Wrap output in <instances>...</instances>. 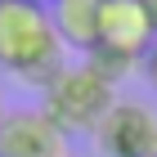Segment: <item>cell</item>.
Returning a JSON list of instances; mask_svg holds the SVG:
<instances>
[{"mask_svg": "<svg viewBox=\"0 0 157 157\" xmlns=\"http://www.w3.org/2000/svg\"><path fill=\"white\" fill-rule=\"evenodd\" d=\"M0 67L45 90L63 72V45L49 9L36 0H0Z\"/></svg>", "mask_w": 157, "mask_h": 157, "instance_id": "cell-1", "label": "cell"}, {"mask_svg": "<svg viewBox=\"0 0 157 157\" xmlns=\"http://www.w3.org/2000/svg\"><path fill=\"white\" fill-rule=\"evenodd\" d=\"M117 103L112 85H103L99 76H90L85 67H63L54 81L45 85V112L63 135H94V126L103 121V112Z\"/></svg>", "mask_w": 157, "mask_h": 157, "instance_id": "cell-2", "label": "cell"}, {"mask_svg": "<svg viewBox=\"0 0 157 157\" xmlns=\"http://www.w3.org/2000/svg\"><path fill=\"white\" fill-rule=\"evenodd\" d=\"M94 144L103 157H157V112L148 103L117 99L94 126Z\"/></svg>", "mask_w": 157, "mask_h": 157, "instance_id": "cell-3", "label": "cell"}, {"mask_svg": "<svg viewBox=\"0 0 157 157\" xmlns=\"http://www.w3.org/2000/svg\"><path fill=\"white\" fill-rule=\"evenodd\" d=\"M153 40H157V32H153L144 0H99V49H112V54L144 63Z\"/></svg>", "mask_w": 157, "mask_h": 157, "instance_id": "cell-4", "label": "cell"}, {"mask_svg": "<svg viewBox=\"0 0 157 157\" xmlns=\"http://www.w3.org/2000/svg\"><path fill=\"white\" fill-rule=\"evenodd\" d=\"M63 153H67V135H63L40 108L5 112L0 157H63Z\"/></svg>", "mask_w": 157, "mask_h": 157, "instance_id": "cell-5", "label": "cell"}, {"mask_svg": "<svg viewBox=\"0 0 157 157\" xmlns=\"http://www.w3.org/2000/svg\"><path fill=\"white\" fill-rule=\"evenodd\" d=\"M45 9H49V23H54V36L63 49L90 54L99 45V0H54Z\"/></svg>", "mask_w": 157, "mask_h": 157, "instance_id": "cell-6", "label": "cell"}, {"mask_svg": "<svg viewBox=\"0 0 157 157\" xmlns=\"http://www.w3.org/2000/svg\"><path fill=\"white\" fill-rule=\"evenodd\" d=\"M85 72L90 76H99V81L103 85H112V90H117V81H126V76L135 72V59H126V54H112V49H90V54H85V63H81Z\"/></svg>", "mask_w": 157, "mask_h": 157, "instance_id": "cell-7", "label": "cell"}, {"mask_svg": "<svg viewBox=\"0 0 157 157\" xmlns=\"http://www.w3.org/2000/svg\"><path fill=\"white\" fill-rule=\"evenodd\" d=\"M144 76H148V85L157 90V40H153V49L144 54Z\"/></svg>", "mask_w": 157, "mask_h": 157, "instance_id": "cell-8", "label": "cell"}, {"mask_svg": "<svg viewBox=\"0 0 157 157\" xmlns=\"http://www.w3.org/2000/svg\"><path fill=\"white\" fill-rule=\"evenodd\" d=\"M144 9H148V18H153V32H157V0H144Z\"/></svg>", "mask_w": 157, "mask_h": 157, "instance_id": "cell-9", "label": "cell"}, {"mask_svg": "<svg viewBox=\"0 0 157 157\" xmlns=\"http://www.w3.org/2000/svg\"><path fill=\"white\" fill-rule=\"evenodd\" d=\"M0 126H5V99H0Z\"/></svg>", "mask_w": 157, "mask_h": 157, "instance_id": "cell-10", "label": "cell"}, {"mask_svg": "<svg viewBox=\"0 0 157 157\" xmlns=\"http://www.w3.org/2000/svg\"><path fill=\"white\" fill-rule=\"evenodd\" d=\"M36 5H54V0H36Z\"/></svg>", "mask_w": 157, "mask_h": 157, "instance_id": "cell-11", "label": "cell"}, {"mask_svg": "<svg viewBox=\"0 0 157 157\" xmlns=\"http://www.w3.org/2000/svg\"><path fill=\"white\" fill-rule=\"evenodd\" d=\"M63 157H76V153H63Z\"/></svg>", "mask_w": 157, "mask_h": 157, "instance_id": "cell-12", "label": "cell"}]
</instances>
